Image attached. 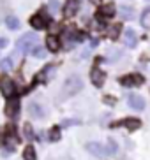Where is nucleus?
Returning <instances> with one entry per match:
<instances>
[{
    "mask_svg": "<svg viewBox=\"0 0 150 160\" xmlns=\"http://www.w3.org/2000/svg\"><path fill=\"white\" fill-rule=\"evenodd\" d=\"M118 125H124L129 130H138L141 127V122L138 118H126V120H122V122H118V123H111V127H118Z\"/></svg>",
    "mask_w": 150,
    "mask_h": 160,
    "instance_id": "10",
    "label": "nucleus"
},
{
    "mask_svg": "<svg viewBox=\"0 0 150 160\" xmlns=\"http://www.w3.org/2000/svg\"><path fill=\"white\" fill-rule=\"evenodd\" d=\"M46 48L51 53H56L60 49V39L56 37V35H48L46 37Z\"/></svg>",
    "mask_w": 150,
    "mask_h": 160,
    "instance_id": "13",
    "label": "nucleus"
},
{
    "mask_svg": "<svg viewBox=\"0 0 150 160\" xmlns=\"http://www.w3.org/2000/svg\"><path fill=\"white\" fill-rule=\"evenodd\" d=\"M126 37H129V44H131V46H134V44H136V33L132 32V30H127Z\"/></svg>",
    "mask_w": 150,
    "mask_h": 160,
    "instance_id": "23",
    "label": "nucleus"
},
{
    "mask_svg": "<svg viewBox=\"0 0 150 160\" xmlns=\"http://www.w3.org/2000/svg\"><path fill=\"white\" fill-rule=\"evenodd\" d=\"M92 4H101V0H90Z\"/></svg>",
    "mask_w": 150,
    "mask_h": 160,
    "instance_id": "25",
    "label": "nucleus"
},
{
    "mask_svg": "<svg viewBox=\"0 0 150 160\" xmlns=\"http://www.w3.org/2000/svg\"><path fill=\"white\" fill-rule=\"evenodd\" d=\"M23 160H37V153H35V148L32 144L25 146L23 150Z\"/></svg>",
    "mask_w": 150,
    "mask_h": 160,
    "instance_id": "15",
    "label": "nucleus"
},
{
    "mask_svg": "<svg viewBox=\"0 0 150 160\" xmlns=\"http://www.w3.org/2000/svg\"><path fill=\"white\" fill-rule=\"evenodd\" d=\"M48 139H50V141L51 142H56L58 141V139H60V127H53L51 130H50V134H48Z\"/></svg>",
    "mask_w": 150,
    "mask_h": 160,
    "instance_id": "17",
    "label": "nucleus"
},
{
    "mask_svg": "<svg viewBox=\"0 0 150 160\" xmlns=\"http://www.w3.org/2000/svg\"><path fill=\"white\" fill-rule=\"evenodd\" d=\"M35 42H37V37H35V33L28 32V33H23L21 37L18 39V48L21 49L23 53L30 51L34 46H35Z\"/></svg>",
    "mask_w": 150,
    "mask_h": 160,
    "instance_id": "4",
    "label": "nucleus"
},
{
    "mask_svg": "<svg viewBox=\"0 0 150 160\" xmlns=\"http://www.w3.org/2000/svg\"><path fill=\"white\" fill-rule=\"evenodd\" d=\"M81 88H83V81H81L78 76H71V78L66 79V83H64V93L66 95H74V93H78Z\"/></svg>",
    "mask_w": 150,
    "mask_h": 160,
    "instance_id": "2",
    "label": "nucleus"
},
{
    "mask_svg": "<svg viewBox=\"0 0 150 160\" xmlns=\"http://www.w3.org/2000/svg\"><path fill=\"white\" fill-rule=\"evenodd\" d=\"M113 16H115V7H113V4L101 5V7L97 9V12H95V18H97L99 21H106V19H111Z\"/></svg>",
    "mask_w": 150,
    "mask_h": 160,
    "instance_id": "7",
    "label": "nucleus"
},
{
    "mask_svg": "<svg viewBox=\"0 0 150 160\" xmlns=\"http://www.w3.org/2000/svg\"><path fill=\"white\" fill-rule=\"evenodd\" d=\"M4 113L7 118H11V120H14V118L19 114V100L16 99V97H9L7 99V104H5V108H4Z\"/></svg>",
    "mask_w": 150,
    "mask_h": 160,
    "instance_id": "5",
    "label": "nucleus"
},
{
    "mask_svg": "<svg viewBox=\"0 0 150 160\" xmlns=\"http://www.w3.org/2000/svg\"><path fill=\"white\" fill-rule=\"evenodd\" d=\"M117 142L113 141V139H108V148H106V153H115L117 151Z\"/></svg>",
    "mask_w": 150,
    "mask_h": 160,
    "instance_id": "22",
    "label": "nucleus"
},
{
    "mask_svg": "<svg viewBox=\"0 0 150 160\" xmlns=\"http://www.w3.org/2000/svg\"><path fill=\"white\" fill-rule=\"evenodd\" d=\"M28 113L32 114L34 118H42L44 116V109H42L37 102H30L28 104Z\"/></svg>",
    "mask_w": 150,
    "mask_h": 160,
    "instance_id": "14",
    "label": "nucleus"
},
{
    "mask_svg": "<svg viewBox=\"0 0 150 160\" xmlns=\"http://www.w3.org/2000/svg\"><path fill=\"white\" fill-rule=\"evenodd\" d=\"M85 148H87V151H88V153H92L94 157H104V155H106V148H104L103 144L95 142V141L87 142V144H85Z\"/></svg>",
    "mask_w": 150,
    "mask_h": 160,
    "instance_id": "9",
    "label": "nucleus"
},
{
    "mask_svg": "<svg viewBox=\"0 0 150 160\" xmlns=\"http://www.w3.org/2000/svg\"><path fill=\"white\" fill-rule=\"evenodd\" d=\"M80 9V2L78 0H67V4L64 5V16L71 18V16H74Z\"/></svg>",
    "mask_w": 150,
    "mask_h": 160,
    "instance_id": "12",
    "label": "nucleus"
},
{
    "mask_svg": "<svg viewBox=\"0 0 150 160\" xmlns=\"http://www.w3.org/2000/svg\"><path fill=\"white\" fill-rule=\"evenodd\" d=\"M120 30H122V25H113L111 30H110V37H111V39H117L118 33H120Z\"/></svg>",
    "mask_w": 150,
    "mask_h": 160,
    "instance_id": "21",
    "label": "nucleus"
},
{
    "mask_svg": "<svg viewBox=\"0 0 150 160\" xmlns=\"http://www.w3.org/2000/svg\"><path fill=\"white\" fill-rule=\"evenodd\" d=\"M5 25H7V28L11 30H18L19 28V19L16 16H7L5 18Z\"/></svg>",
    "mask_w": 150,
    "mask_h": 160,
    "instance_id": "16",
    "label": "nucleus"
},
{
    "mask_svg": "<svg viewBox=\"0 0 150 160\" xmlns=\"http://www.w3.org/2000/svg\"><path fill=\"white\" fill-rule=\"evenodd\" d=\"M127 104H129V108H132L134 111H143L145 109V100L141 95H136V93H131L127 97Z\"/></svg>",
    "mask_w": 150,
    "mask_h": 160,
    "instance_id": "8",
    "label": "nucleus"
},
{
    "mask_svg": "<svg viewBox=\"0 0 150 160\" xmlns=\"http://www.w3.org/2000/svg\"><path fill=\"white\" fill-rule=\"evenodd\" d=\"M148 2H150V0H148Z\"/></svg>",
    "mask_w": 150,
    "mask_h": 160,
    "instance_id": "26",
    "label": "nucleus"
},
{
    "mask_svg": "<svg viewBox=\"0 0 150 160\" xmlns=\"http://www.w3.org/2000/svg\"><path fill=\"white\" fill-rule=\"evenodd\" d=\"M0 67H2V71H11V69H13V60H11V58H5V60H2L0 62Z\"/></svg>",
    "mask_w": 150,
    "mask_h": 160,
    "instance_id": "20",
    "label": "nucleus"
},
{
    "mask_svg": "<svg viewBox=\"0 0 150 160\" xmlns=\"http://www.w3.org/2000/svg\"><path fill=\"white\" fill-rule=\"evenodd\" d=\"M0 92H2V95L5 99H9V97H13L16 93V85H14V81L7 74L0 76Z\"/></svg>",
    "mask_w": 150,
    "mask_h": 160,
    "instance_id": "1",
    "label": "nucleus"
},
{
    "mask_svg": "<svg viewBox=\"0 0 150 160\" xmlns=\"http://www.w3.org/2000/svg\"><path fill=\"white\" fill-rule=\"evenodd\" d=\"M145 83V78L141 74H127L120 78V85L122 86H141Z\"/></svg>",
    "mask_w": 150,
    "mask_h": 160,
    "instance_id": "6",
    "label": "nucleus"
},
{
    "mask_svg": "<svg viewBox=\"0 0 150 160\" xmlns=\"http://www.w3.org/2000/svg\"><path fill=\"white\" fill-rule=\"evenodd\" d=\"M90 79H92V83H94L97 88H101V86L104 85V81H106V74H104V71H101V69H92Z\"/></svg>",
    "mask_w": 150,
    "mask_h": 160,
    "instance_id": "11",
    "label": "nucleus"
},
{
    "mask_svg": "<svg viewBox=\"0 0 150 160\" xmlns=\"http://www.w3.org/2000/svg\"><path fill=\"white\" fill-rule=\"evenodd\" d=\"M30 51H32V55H34L35 58H44V57H46V51H44L41 46H37V44H35V46L30 49Z\"/></svg>",
    "mask_w": 150,
    "mask_h": 160,
    "instance_id": "18",
    "label": "nucleus"
},
{
    "mask_svg": "<svg viewBox=\"0 0 150 160\" xmlns=\"http://www.w3.org/2000/svg\"><path fill=\"white\" fill-rule=\"evenodd\" d=\"M7 44H9V41L5 37H0V49H4V48H7Z\"/></svg>",
    "mask_w": 150,
    "mask_h": 160,
    "instance_id": "24",
    "label": "nucleus"
},
{
    "mask_svg": "<svg viewBox=\"0 0 150 160\" xmlns=\"http://www.w3.org/2000/svg\"><path fill=\"white\" fill-rule=\"evenodd\" d=\"M50 23H51V18L46 16L44 12H37V14H34L30 18V27L35 30H46Z\"/></svg>",
    "mask_w": 150,
    "mask_h": 160,
    "instance_id": "3",
    "label": "nucleus"
},
{
    "mask_svg": "<svg viewBox=\"0 0 150 160\" xmlns=\"http://www.w3.org/2000/svg\"><path fill=\"white\" fill-rule=\"evenodd\" d=\"M23 134H25L27 139H34V137H35V134H34L32 125H30V123H25V125H23Z\"/></svg>",
    "mask_w": 150,
    "mask_h": 160,
    "instance_id": "19",
    "label": "nucleus"
}]
</instances>
